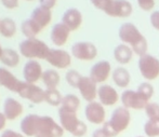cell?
Segmentation results:
<instances>
[{"instance_id":"obj_20","label":"cell","mask_w":159,"mask_h":137,"mask_svg":"<svg viewBox=\"0 0 159 137\" xmlns=\"http://www.w3.org/2000/svg\"><path fill=\"white\" fill-rule=\"evenodd\" d=\"M62 23L69 28V30H76L82 23V14L77 9H68L64 12Z\"/></svg>"},{"instance_id":"obj_25","label":"cell","mask_w":159,"mask_h":137,"mask_svg":"<svg viewBox=\"0 0 159 137\" xmlns=\"http://www.w3.org/2000/svg\"><path fill=\"white\" fill-rule=\"evenodd\" d=\"M0 60L7 67H16L20 63V55L16 51L12 49H3V53Z\"/></svg>"},{"instance_id":"obj_24","label":"cell","mask_w":159,"mask_h":137,"mask_svg":"<svg viewBox=\"0 0 159 137\" xmlns=\"http://www.w3.org/2000/svg\"><path fill=\"white\" fill-rule=\"evenodd\" d=\"M113 80L115 84L119 87H127L130 84V80H131V76H130L129 71L124 67H118L113 71Z\"/></svg>"},{"instance_id":"obj_38","label":"cell","mask_w":159,"mask_h":137,"mask_svg":"<svg viewBox=\"0 0 159 137\" xmlns=\"http://www.w3.org/2000/svg\"><path fill=\"white\" fill-rule=\"evenodd\" d=\"M151 23L154 28L159 30V11H155L151 14Z\"/></svg>"},{"instance_id":"obj_26","label":"cell","mask_w":159,"mask_h":137,"mask_svg":"<svg viewBox=\"0 0 159 137\" xmlns=\"http://www.w3.org/2000/svg\"><path fill=\"white\" fill-rule=\"evenodd\" d=\"M41 79L47 89H57L60 83V75L54 69H48V70L43 71Z\"/></svg>"},{"instance_id":"obj_33","label":"cell","mask_w":159,"mask_h":137,"mask_svg":"<svg viewBox=\"0 0 159 137\" xmlns=\"http://www.w3.org/2000/svg\"><path fill=\"white\" fill-rule=\"evenodd\" d=\"M145 113L148 117V120L159 119V104L157 103H149L145 108Z\"/></svg>"},{"instance_id":"obj_47","label":"cell","mask_w":159,"mask_h":137,"mask_svg":"<svg viewBox=\"0 0 159 137\" xmlns=\"http://www.w3.org/2000/svg\"><path fill=\"white\" fill-rule=\"evenodd\" d=\"M0 22H1V21H0Z\"/></svg>"},{"instance_id":"obj_34","label":"cell","mask_w":159,"mask_h":137,"mask_svg":"<svg viewBox=\"0 0 159 137\" xmlns=\"http://www.w3.org/2000/svg\"><path fill=\"white\" fill-rule=\"evenodd\" d=\"M138 91L140 92L141 94H143V95L149 100H151V98L153 97V95H154V87H153V85L149 84L148 82L141 83L138 87Z\"/></svg>"},{"instance_id":"obj_9","label":"cell","mask_w":159,"mask_h":137,"mask_svg":"<svg viewBox=\"0 0 159 137\" xmlns=\"http://www.w3.org/2000/svg\"><path fill=\"white\" fill-rule=\"evenodd\" d=\"M71 54L80 60H92L98 55V49L91 42H76L71 46Z\"/></svg>"},{"instance_id":"obj_42","label":"cell","mask_w":159,"mask_h":137,"mask_svg":"<svg viewBox=\"0 0 159 137\" xmlns=\"http://www.w3.org/2000/svg\"><path fill=\"white\" fill-rule=\"evenodd\" d=\"M92 137H108V136L105 134V132L103 131V129L101 127V129H98V130H95V131L93 132Z\"/></svg>"},{"instance_id":"obj_7","label":"cell","mask_w":159,"mask_h":137,"mask_svg":"<svg viewBox=\"0 0 159 137\" xmlns=\"http://www.w3.org/2000/svg\"><path fill=\"white\" fill-rule=\"evenodd\" d=\"M121 103L127 109L141 110L146 108V106L149 104V99H147L139 91L127 90L121 94Z\"/></svg>"},{"instance_id":"obj_45","label":"cell","mask_w":159,"mask_h":137,"mask_svg":"<svg viewBox=\"0 0 159 137\" xmlns=\"http://www.w3.org/2000/svg\"><path fill=\"white\" fill-rule=\"evenodd\" d=\"M136 137H144V136H136Z\"/></svg>"},{"instance_id":"obj_31","label":"cell","mask_w":159,"mask_h":137,"mask_svg":"<svg viewBox=\"0 0 159 137\" xmlns=\"http://www.w3.org/2000/svg\"><path fill=\"white\" fill-rule=\"evenodd\" d=\"M144 132L147 137H158L159 136V119L147 120L144 124Z\"/></svg>"},{"instance_id":"obj_11","label":"cell","mask_w":159,"mask_h":137,"mask_svg":"<svg viewBox=\"0 0 159 137\" xmlns=\"http://www.w3.org/2000/svg\"><path fill=\"white\" fill-rule=\"evenodd\" d=\"M46 60L53 67L65 69L71 64V56L68 52L59 49H50Z\"/></svg>"},{"instance_id":"obj_36","label":"cell","mask_w":159,"mask_h":137,"mask_svg":"<svg viewBox=\"0 0 159 137\" xmlns=\"http://www.w3.org/2000/svg\"><path fill=\"white\" fill-rule=\"evenodd\" d=\"M140 8L144 11H149L155 7V0H136Z\"/></svg>"},{"instance_id":"obj_2","label":"cell","mask_w":159,"mask_h":137,"mask_svg":"<svg viewBox=\"0 0 159 137\" xmlns=\"http://www.w3.org/2000/svg\"><path fill=\"white\" fill-rule=\"evenodd\" d=\"M59 119L60 124L64 129V131H67L73 136L82 137L87 134L88 127L86 123L78 119L77 112L69 111L61 107L59 109Z\"/></svg>"},{"instance_id":"obj_46","label":"cell","mask_w":159,"mask_h":137,"mask_svg":"<svg viewBox=\"0 0 159 137\" xmlns=\"http://www.w3.org/2000/svg\"><path fill=\"white\" fill-rule=\"evenodd\" d=\"M27 1H33V0H27Z\"/></svg>"},{"instance_id":"obj_13","label":"cell","mask_w":159,"mask_h":137,"mask_svg":"<svg viewBox=\"0 0 159 137\" xmlns=\"http://www.w3.org/2000/svg\"><path fill=\"white\" fill-rule=\"evenodd\" d=\"M42 75H43L42 67L37 60H28L23 68V77L25 82L27 83L35 84L36 82L41 79Z\"/></svg>"},{"instance_id":"obj_4","label":"cell","mask_w":159,"mask_h":137,"mask_svg":"<svg viewBox=\"0 0 159 137\" xmlns=\"http://www.w3.org/2000/svg\"><path fill=\"white\" fill-rule=\"evenodd\" d=\"M139 69L144 79L153 81L159 77V60L149 54L141 56L139 58Z\"/></svg>"},{"instance_id":"obj_12","label":"cell","mask_w":159,"mask_h":137,"mask_svg":"<svg viewBox=\"0 0 159 137\" xmlns=\"http://www.w3.org/2000/svg\"><path fill=\"white\" fill-rule=\"evenodd\" d=\"M133 8L127 0H113L105 13L113 17H128L131 15Z\"/></svg>"},{"instance_id":"obj_16","label":"cell","mask_w":159,"mask_h":137,"mask_svg":"<svg viewBox=\"0 0 159 137\" xmlns=\"http://www.w3.org/2000/svg\"><path fill=\"white\" fill-rule=\"evenodd\" d=\"M98 96L100 103L103 106H114L115 104H117L119 99L118 92L111 85L108 84H103L98 87Z\"/></svg>"},{"instance_id":"obj_15","label":"cell","mask_w":159,"mask_h":137,"mask_svg":"<svg viewBox=\"0 0 159 137\" xmlns=\"http://www.w3.org/2000/svg\"><path fill=\"white\" fill-rule=\"evenodd\" d=\"M111 71V66L107 60H101L92 66L90 70V78L95 83H103L108 79Z\"/></svg>"},{"instance_id":"obj_10","label":"cell","mask_w":159,"mask_h":137,"mask_svg":"<svg viewBox=\"0 0 159 137\" xmlns=\"http://www.w3.org/2000/svg\"><path fill=\"white\" fill-rule=\"evenodd\" d=\"M84 114H86L87 120L92 124H104L105 123V112L104 106L101 103L98 102H91L86 106L84 109Z\"/></svg>"},{"instance_id":"obj_5","label":"cell","mask_w":159,"mask_h":137,"mask_svg":"<svg viewBox=\"0 0 159 137\" xmlns=\"http://www.w3.org/2000/svg\"><path fill=\"white\" fill-rule=\"evenodd\" d=\"M64 135V129L61 124L57 123L54 119L48 116L39 118L38 135L36 137H62Z\"/></svg>"},{"instance_id":"obj_14","label":"cell","mask_w":159,"mask_h":137,"mask_svg":"<svg viewBox=\"0 0 159 137\" xmlns=\"http://www.w3.org/2000/svg\"><path fill=\"white\" fill-rule=\"evenodd\" d=\"M77 89L79 90L82 98L89 103L94 102L96 96H98L96 83L93 81L90 77H84V76H82Z\"/></svg>"},{"instance_id":"obj_37","label":"cell","mask_w":159,"mask_h":137,"mask_svg":"<svg viewBox=\"0 0 159 137\" xmlns=\"http://www.w3.org/2000/svg\"><path fill=\"white\" fill-rule=\"evenodd\" d=\"M1 3L3 4L4 8L12 10L19 6V0H1Z\"/></svg>"},{"instance_id":"obj_19","label":"cell","mask_w":159,"mask_h":137,"mask_svg":"<svg viewBox=\"0 0 159 137\" xmlns=\"http://www.w3.org/2000/svg\"><path fill=\"white\" fill-rule=\"evenodd\" d=\"M69 33H70L69 28L66 25H64L63 23L55 24L51 30V41L57 46H64L68 40Z\"/></svg>"},{"instance_id":"obj_3","label":"cell","mask_w":159,"mask_h":137,"mask_svg":"<svg viewBox=\"0 0 159 137\" xmlns=\"http://www.w3.org/2000/svg\"><path fill=\"white\" fill-rule=\"evenodd\" d=\"M20 53L26 58H40L46 60L49 54L50 48L44 43L43 41L32 38V39H25L20 43Z\"/></svg>"},{"instance_id":"obj_6","label":"cell","mask_w":159,"mask_h":137,"mask_svg":"<svg viewBox=\"0 0 159 137\" xmlns=\"http://www.w3.org/2000/svg\"><path fill=\"white\" fill-rule=\"evenodd\" d=\"M131 122V114L129 109L122 107H118L113 111L111 117V120L108 121V124L114 130L117 135H119L121 132L126 131Z\"/></svg>"},{"instance_id":"obj_28","label":"cell","mask_w":159,"mask_h":137,"mask_svg":"<svg viewBox=\"0 0 159 137\" xmlns=\"http://www.w3.org/2000/svg\"><path fill=\"white\" fill-rule=\"evenodd\" d=\"M16 33V25L12 19H3L0 22V33L6 38H11Z\"/></svg>"},{"instance_id":"obj_23","label":"cell","mask_w":159,"mask_h":137,"mask_svg":"<svg viewBox=\"0 0 159 137\" xmlns=\"http://www.w3.org/2000/svg\"><path fill=\"white\" fill-rule=\"evenodd\" d=\"M132 56H133V51H132V49L125 43L117 46L115 48V50H114V57H115V60L121 65L129 64L132 60Z\"/></svg>"},{"instance_id":"obj_35","label":"cell","mask_w":159,"mask_h":137,"mask_svg":"<svg viewBox=\"0 0 159 137\" xmlns=\"http://www.w3.org/2000/svg\"><path fill=\"white\" fill-rule=\"evenodd\" d=\"M90 1L96 9H98V10H102V11H104V12H105V10L108 8L109 4L111 3V1H113V0H90Z\"/></svg>"},{"instance_id":"obj_1","label":"cell","mask_w":159,"mask_h":137,"mask_svg":"<svg viewBox=\"0 0 159 137\" xmlns=\"http://www.w3.org/2000/svg\"><path fill=\"white\" fill-rule=\"evenodd\" d=\"M119 38L124 43L131 46L132 51L140 57L146 54L148 48L147 40L132 23H125L120 26Z\"/></svg>"},{"instance_id":"obj_39","label":"cell","mask_w":159,"mask_h":137,"mask_svg":"<svg viewBox=\"0 0 159 137\" xmlns=\"http://www.w3.org/2000/svg\"><path fill=\"white\" fill-rule=\"evenodd\" d=\"M102 129H103V131L105 132V134H106L108 137H116L117 136V134L114 132V130L111 127V125L108 124V122H105L104 124H103Z\"/></svg>"},{"instance_id":"obj_43","label":"cell","mask_w":159,"mask_h":137,"mask_svg":"<svg viewBox=\"0 0 159 137\" xmlns=\"http://www.w3.org/2000/svg\"><path fill=\"white\" fill-rule=\"evenodd\" d=\"M6 123H7V118L6 116L3 114V112H0V131L4 129L6 126Z\"/></svg>"},{"instance_id":"obj_30","label":"cell","mask_w":159,"mask_h":137,"mask_svg":"<svg viewBox=\"0 0 159 137\" xmlns=\"http://www.w3.org/2000/svg\"><path fill=\"white\" fill-rule=\"evenodd\" d=\"M62 108L67 109L69 111L77 112V110L80 107V99L74 94H67L63 96V100H62Z\"/></svg>"},{"instance_id":"obj_41","label":"cell","mask_w":159,"mask_h":137,"mask_svg":"<svg viewBox=\"0 0 159 137\" xmlns=\"http://www.w3.org/2000/svg\"><path fill=\"white\" fill-rule=\"evenodd\" d=\"M0 137H24V135L21 133H17V132L13 131V130H6V131L1 134Z\"/></svg>"},{"instance_id":"obj_44","label":"cell","mask_w":159,"mask_h":137,"mask_svg":"<svg viewBox=\"0 0 159 137\" xmlns=\"http://www.w3.org/2000/svg\"><path fill=\"white\" fill-rule=\"evenodd\" d=\"M2 53H3V49L1 48V44H0V58H1V55H2Z\"/></svg>"},{"instance_id":"obj_32","label":"cell","mask_w":159,"mask_h":137,"mask_svg":"<svg viewBox=\"0 0 159 137\" xmlns=\"http://www.w3.org/2000/svg\"><path fill=\"white\" fill-rule=\"evenodd\" d=\"M65 78H66V81L70 86L77 89L78 84H79L80 80H81V78H82V76L80 75L77 70H69V71H67Z\"/></svg>"},{"instance_id":"obj_22","label":"cell","mask_w":159,"mask_h":137,"mask_svg":"<svg viewBox=\"0 0 159 137\" xmlns=\"http://www.w3.org/2000/svg\"><path fill=\"white\" fill-rule=\"evenodd\" d=\"M30 19L42 29L51 22V19H52L51 10L43 8V7H37L30 14Z\"/></svg>"},{"instance_id":"obj_21","label":"cell","mask_w":159,"mask_h":137,"mask_svg":"<svg viewBox=\"0 0 159 137\" xmlns=\"http://www.w3.org/2000/svg\"><path fill=\"white\" fill-rule=\"evenodd\" d=\"M23 113V106L14 98H7L3 103V114L7 120H15Z\"/></svg>"},{"instance_id":"obj_18","label":"cell","mask_w":159,"mask_h":137,"mask_svg":"<svg viewBox=\"0 0 159 137\" xmlns=\"http://www.w3.org/2000/svg\"><path fill=\"white\" fill-rule=\"evenodd\" d=\"M38 114H28L21 121V131L25 136L33 137L38 135V125H39Z\"/></svg>"},{"instance_id":"obj_17","label":"cell","mask_w":159,"mask_h":137,"mask_svg":"<svg viewBox=\"0 0 159 137\" xmlns=\"http://www.w3.org/2000/svg\"><path fill=\"white\" fill-rule=\"evenodd\" d=\"M22 83H23V81H20L11 71L0 67V85L1 86L6 87L11 92L17 93Z\"/></svg>"},{"instance_id":"obj_27","label":"cell","mask_w":159,"mask_h":137,"mask_svg":"<svg viewBox=\"0 0 159 137\" xmlns=\"http://www.w3.org/2000/svg\"><path fill=\"white\" fill-rule=\"evenodd\" d=\"M21 30L23 33V35L25 36L27 39H32V38H36V36L40 33L41 28L39 27V25L35 23L32 19L26 20L22 23L21 25Z\"/></svg>"},{"instance_id":"obj_8","label":"cell","mask_w":159,"mask_h":137,"mask_svg":"<svg viewBox=\"0 0 159 137\" xmlns=\"http://www.w3.org/2000/svg\"><path fill=\"white\" fill-rule=\"evenodd\" d=\"M17 94L22 98H25L34 104H40L44 102V91L41 87L37 86L36 84H32V83L23 81Z\"/></svg>"},{"instance_id":"obj_40","label":"cell","mask_w":159,"mask_h":137,"mask_svg":"<svg viewBox=\"0 0 159 137\" xmlns=\"http://www.w3.org/2000/svg\"><path fill=\"white\" fill-rule=\"evenodd\" d=\"M39 3L40 7H43V8L51 10L57 3V0H39Z\"/></svg>"},{"instance_id":"obj_29","label":"cell","mask_w":159,"mask_h":137,"mask_svg":"<svg viewBox=\"0 0 159 137\" xmlns=\"http://www.w3.org/2000/svg\"><path fill=\"white\" fill-rule=\"evenodd\" d=\"M63 96L57 89H47L44 91V102L51 106H60L62 105Z\"/></svg>"}]
</instances>
